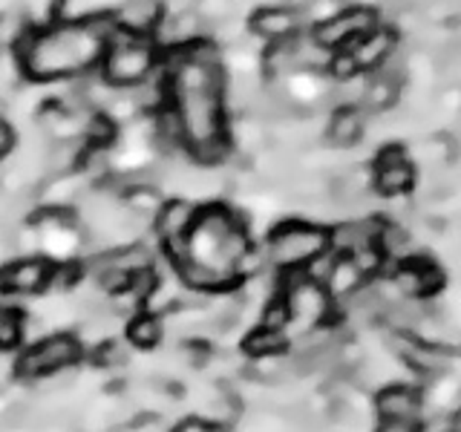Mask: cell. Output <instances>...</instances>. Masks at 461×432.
Returning a JSON list of instances; mask_svg holds the SVG:
<instances>
[{
  "label": "cell",
  "mask_w": 461,
  "mask_h": 432,
  "mask_svg": "<svg viewBox=\"0 0 461 432\" xmlns=\"http://www.w3.org/2000/svg\"><path fill=\"white\" fill-rule=\"evenodd\" d=\"M372 407L381 421L389 424H421L424 403H421V386L395 381L381 386L372 398Z\"/></svg>",
  "instance_id": "cell-10"
},
{
  "label": "cell",
  "mask_w": 461,
  "mask_h": 432,
  "mask_svg": "<svg viewBox=\"0 0 461 432\" xmlns=\"http://www.w3.org/2000/svg\"><path fill=\"white\" fill-rule=\"evenodd\" d=\"M326 288V294L331 302H349L360 288H366L369 280L364 277V271H360L349 254H335V263L326 271V277L321 283Z\"/></svg>",
  "instance_id": "cell-15"
},
{
  "label": "cell",
  "mask_w": 461,
  "mask_h": 432,
  "mask_svg": "<svg viewBox=\"0 0 461 432\" xmlns=\"http://www.w3.org/2000/svg\"><path fill=\"white\" fill-rule=\"evenodd\" d=\"M395 50H398V35L389 26L381 23L378 29H372L369 35L355 40L352 47L343 50V52L352 58V64H355V69L360 72V76H369V72L378 69Z\"/></svg>",
  "instance_id": "cell-13"
},
{
  "label": "cell",
  "mask_w": 461,
  "mask_h": 432,
  "mask_svg": "<svg viewBox=\"0 0 461 432\" xmlns=\"http://www.w3.org/2000/svg\"><path fill=\"white\" fill-rule=\"evenodd\" d=\"M199 216V205L196 202H187V199H165L162 211L156 213V234L162 248L167 254V259L173 266L182 263L185 256V237L191 234V228Z\"/></svg>",
  "instance_id": "cell-9"
},
{
  "label": "cell",
  "mask_w": 461,
  "mask_h": 432,
  "mask_svg": "<svg viewBox=\"0 0 461 432\" xmlns=\"http://www.w3.org/2000/svg\"><path fill=\"white\" fill-rule=\"evenodd\" d=\"M170 95L185 130V150L213 165L228 156L225 72L211 43L187 50L170 64Z\"/></svg>",
  "instance_id": "cell-1"
},
{
  "label": "cell",
  "mask_w": 461,
  "mask_h": 432,
  "mask_svg": "<svg viewBox=\"0 0 461 432\" xmlns=\"http://www.w3.org/2000/svg\"><path fill=\"white\" fill-rule=\"evenodd\" d=\"M303 12L294 6H263L254 12L251 18V32L257 38H263L268 43H283V40H292L294 35L303 32Z\"/></svg>",
  "instance_id": "cell-12"
},
{
  "label": "cell",
  "mask_w": 461,
  "mask_h": 432,
  "mask_svg": "<svg viewBox=\"0 0 461 432\" xmlns=\"http://www.w3.org/2000/svg\"><path fill=\"white\" fill-rule=\"evenodd\" d=\"M23 320H26L23 311L12 306H0V352H9L23 343Z\"/></svg>",
  "instance_id": "cell-20"
},
{
  "label": "cell",
  "mask_w": 461,
  "mask_h": 432,
  "mask_svg": "<svg viewBox=\"0 0 461 432\" xmlns=\"http://www.w3.org/2000/svg\"><path fill=\"white\" fill-rule=\"evenodd\" d=\"M0 47H4V43H0Z\"/></svg>",
  "instance_id": "cell-25"
},
{
  "label": "cell",
  "mask_w": 461,
  "mask_h": 432,
  "mask_svg": "<svg viewBox=\"0 0 461 432\" xmlns=\"http://www.w3.org/2000/svg\"><path fill=\"white\" fill-rule=\"evenodd\" d=\"M288 349V338L285 331H274V328H266L259 326L254 328L249 338H245V352L249 357H268V355H285Z\"/></svg>",
  "instance_id": "cell-19"
},
{
  "label": "cell",
  "mask_w": 461,
  "mask_h": 432,
  "mask_svg": "<svg viewBox=\"0 0 461 432\" xmlns=\"http://www.w3.org/2000/svg\"><path fill=\"white\" fill-rule=\"evenodd\" d=\"M55 266L47 256H18L0 271V285L4 294H18V297H35L52 288Z\"/></svg>",
  "instance_id": "cell-11"
},
{
  "label": "cell",
  "mask_w": 461,
  "mask_h": 432,
  "mask_svg": "<svg viewBox=\"0 0 461 432\" xmlns=\"http://www.w3.org/2000/svg\"><path fill=\"white\" fill-rule=\"evenodd\" d=\"M21 61L29 78L58 81L84 72L93 61L104 55L107 43L101 40L90 23H58L47 32L21 38Z\"/></svg>",
  "instance_id": "cell-2"
},
{
  "label": "cell",
  "mask_w": 461,
  "mask_h": 432,
  "mask_svg": "<svg viewBox=\"0 0 461 432\" xmlns=\"http://www.w3.org/2000/svg\"><path fill=\"white\" fill-rule=\"evenodd\" d=\"M280 297L288 309V326L285 328L294 326L300 331V338L309 335V331H314V328H321L323 320L331 314V306H335V302L329 300L326 288L317 280L306 277L303 271H300V277H294L283 288Z\"/></svg>",
  "instance_id": "cell-7"
},
{
  "label": "cell",
  "mask_w": 461,
  "mask_h": 432,
  "mask_svg": "<svg viewBox=\"0 0 461 432\" xmlns=\"http://www.w3.org/2000/svg\"><path fill=\"white\" fill-rule=\"evenodd\" d=\"M369 119L357 107H335L323 127V141L335 150H349L366 136Z\"/></svg>",
  "instance_id": "cell-14"
},
{
  "label": "cell",
  "mask_w": 461,
  "mask_h": 432,
  "mask_svg": "<svg viewBox=\"0 0 461 432\" xmlns=\"http://www.w3.org/2000/svg\"><path fill=\"white\" fill-rule=\"evenodd\" d=\"M165 338V323L162 317L141 309L136 311L133 317H130L127 323V340L130 346H136V349H153V346H158V340Z\"/></svg>",
  "instance_id": "cell-17"
},
{
  "label": "cell",
  "mask_w": 461,
  "mask_h": 432,
  "mask_svg": "<svg viewBox=\"0 0 461 432\" xmlns=\"http://www.w3.org/2000/svg\"><path fill=\"white\" fill-rule=\"evenodd\" d=\"M173 432H228V427L205 421V418H187V421H182Z\"/></svg>",
  "instance_id": "cell-21"
},
{
  "label": "cell",
  "mask_w": 461,
  "mask_h": 432,
  "mask_svg": "<svg viewBox=\"0 0 461 432\" xmlns=\"http://www.w3.org/2000/svg\"><path fill=\"white\" fill-rule=\"evenodd\" d=\"M415 179H418V167L401 144H386L372 165V191L386 199L410 196Z\"/></svg>",
  "instance_id": "cell-8"
},
{
  "label": "cell",
  "mask_w": 461,
  "mask_h": 432,
  "mask_svg": "<svg viewBox=\"0 0 461 432\" xmlns=\"http://www.w3.org/2000/svg\"><path fill=\"white\" fill-rule=\"evenodd\" d=\"M153 69V43L130 32H115L104 52V84L115 90H130L141 84Z\"/></svg>",
  "instance_id": "cell-4"
},
{
  "label": "cell",
  "mask_w": 461,
  "mask_h": 432,
  "mask_svg": "<svg viewBox=\"0 0 461 432\" xmlns=\"http://www.w3.org/2000/svg\"><path fill=\"white\" fill-rule=\"evenodd\" d=\"M266 256H268V268L274 271H300L309 268L321 254L331 248L329 242V228L317 225V222H280L271 230L266 239Z\"/></svg>",
  "instance_id": "cell-3"
},
{
  "label": "cell",
  "mask_w": 461,
  "mask_h": 432,
  "mask_svg": "<svg viewBox=\"0 0 461 432\" xmlns=\"http://www.w3.org/2000/svg\"><path fill=\"white\" fill-rule=\"evenodd\" d=\"M162 205H165V196H162V191L158 187H153V184H148V182H141V184H133L130 191L124 194V208L130 211V213H136V216H141V220H156V213L162 211Z\"/></svg>",
  "instance_id": "cell-18"
},
{
  "label": "cell",
  "mask_w": 461,
  "mask_h": 432,
  "mask_svg": "<svg viewBox=\"0 0 461 432\" xmlns=\"http://www.w3.org/2000/svg\"><path fill=\"white\" fill-rule=\"evenodd\" d=\"M158 18H162L158 0H124L119 14H115V23L130 35H144L158 26Z\"/></svg>",
  "instance_id": "cell-16"
},
{
  "label": "cell",
  "mask_w": 461,
  "mask_h": 432,
  "mask_svg": "<svg viewBox=\"0 0 461 432\" xmlns=\"http://www.w3.org/2000/svg\"><path fill=\"white\" fill-rule=\"evenodd\" d=\"M4 297H6V294H4V285H0V300H4Z\"/></svg>",
  "instance_id": "cell-24"
},
{
  "label": "cell",
  "mask_w": 461,
  "mask_h": 432,
  "mask_svg": "<svg viewBox=\"0 0 461 432\" xmlns=\"http://www.w3.org/2000/svg\"><path fill=\"white\" fill-rule=\"evenodd\" d=\"M12 148H14V130L4 119H0V158L9 156Z\"/></svg>",
  "instance_id": "cell-22"
},
{
  "label": "cell",
  "mask_w": 461,
  "mask_h": 432,
  "mask_svg": "<svg viewBox=\"0 0 461 432\" xmlns=\"http://www.w3.org/2000/svg\"><path fill=\"white\" fill-rule=\"evenodd\" d=\"M384 23V18L375 6H343L338 12H331L329 18H323L321 23H314L309 32L314 35L317 43H323L331 52H343L349 50L355 40H360L364 35H369L372 29H378Z\"/></svg>",
  "instance_id": "cell-6"
},
{
  "label": "cell",
  "mask_w": 461,
  "mask_h": 432,
  "mask_svg": "<svg viewBox=\"0 0 461 432\" xmlns=\"http://www.w3.org/2000/svg\"><path fill=\"white\" fill-rule=\"evenodd\" d=\"M81 355H84V343L76 335L58 331V335H47L29 343V349L14 364V374L21 381H41L61 369L76 366Z\"/></svg>",
  "instance_id": "cell-5"
},
{
  "label": "cell",
  "mask_w": 461,
  "mask_h": 432,
  "mask_svg": "<svg viewBox=\"0 0 461 432\" xmlns=\"http://www.w3.org/2000/svg\"><path fill=\"white\" fill-rule=\"evenodd\" d=\"M4 115H6V101L0 98V119H4Z\"/></svg>",
  "instance_id": "cell-23"
}]
</instances>
